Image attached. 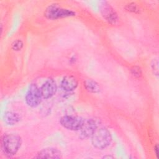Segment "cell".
Listing matches in <instances>:
<instances>
[{
    "instance_id": "obj_4",
    "label": "cell",
    "mask_w": 159,
    "mask_h": 159,
    "mask_svg": "<svg viewBox=\"0 0 159 159\" xmlns=\"http://www.w3.org/2000/svg\"><path fill=\"white\" fill-rule=\"evenodd\" d=\"M42 96L37 84H31L26 93L25 101L26 104L30 107H37L42 101Z\"/></svg>"
},
{
    "instance_id": "obj_13",
    "label": "cell",
    "mask_w": 159,
    "mask_h": 159,
    "mask_svg": "<svg viewBox=\"0 0 159 159\" xmlns=\"http://www.w3.org/2000/svg\"><path fill=\"white\" fill-rule=\"evenodd\" d=\"M23 47V42L21 40L17 39L12 43V48L15 51H19Z\"/></svg>"
},
{
    "instance_id": "obj_3",
    "label": "cell",
    "mask_w": 159,
    "mask_h": 159,
    "mask_svg": "<svg viewBox=\"0 0 159 159\" xmlns=\"http://www.w3.org/2000/svg\"><path fill=\"white\" fill-rule=\"evenodd\" d=\"M76 12L71 9H64L56 4H51L47 7L44 12V16L48 19H58L61 18L75 16Z\"/></svg>"
},
{
    "instance_id": "obj_2",
    "label": "cell",
    "mask_w": 159,
    "mask_h": 159,
    "mask_svg": "<svg viewBox=\"0 0 159 159\" xmlns=\"http://www.w3.org/2000/svg\"><path fill=\"white\" fill-rule=\"evenodd\" d=\"M111 142V134L106 127H98L91 136L92 145L98 149L102 150L107 148Z\"/></svg>"
},
{
    "instance_id": "obj_12",
    "label": "cell",
    "mask_w": 159,
    "mask_h": 159,
    "mask_svg": "<svg viewBox=\"0 0 159 159\" xmlns=\"http://www.w3.org/2000/svg\"><path fill=\"white\" fill-rule=\"evenodd\" d=\"M84 86L85 89L89 93H98L100 91V86L99 84L93 80H86L84 82Z\"/></svg>"
},
{
    "instance_id": "obj_11",
    "label": "cell",
    "mask_w": 159,
    "mask_h": 159,
    "mask_svg": "<svg viewBox=\"0 0 159 159\" xmlns=\"http://www.w3.org/2000/svg\"><path fill=\"white\" fill-rule=\"evenodd\" d=\"M3 119L4 122L8 125H14L17 124L20 120V116L19 114L12 112L7 111L4 114Z\"/></svg>"
},
{
    "instance_id": "obj_7",
    "label": "cell",
    "mask_w": 159,
    "mask_h": 159,
    "mask_svg": "<svg viewBox=\"0 0 159 159\" xmlns=\"http://www.w3.org/2000/svg\"><path fill=\"white\" fill-rule=\"evenodd\" d=\"M98 127V124L96 119L92 118L84 119L82 126L78 130L80 132V138L87 139L91 137Z\"/></svg>"
},
{
    "instance_id": "obj_14",
    "label": "cell",
    "mask_w": 159,
    "mask_h": 159,
    "mask_svg": "<svg viewBox=\"0 0 159 159\" xmlns=\"http://www.w3.org/2000/svg\"><path fill=\"white\" fill-rule=\"evenodd\" d=\"M152 71L153 73L158 76V61L157 59H153L151 65Z\"/></svg>"
},
{
    "instance_id": "obj_17",
    "label": "cell",
    "mask_w": 159,
    "mask_h": 159,
    "mask_svg": "<svg viewBox=\"0 0 159 159\" xmlns=\"http://www.w3.org/2000/svg\"><path fill=\"white\" fill-rule=\"evenodd\" d=\"M155 153H156V155L157 157H158V145H156L155 147Z\"/></svg>"
},
{
    "instance_id": "obj_6",
    "label": "cell",
    "mask_w": 159,
    "mask_h": 159,
    "mask_svg": "<svg viewBox=\"0 0 159 159\" xmlns=\"http://www.w3.org/2000/svg\"><path fill=\"white\" fill-rule=\"evenodd\" d=\"M100 11L102 17L112 25L118 22L119 17L114 8L107 2L102 1L100 6Z\"/></svg>"
},
{
    "instance_id": "obj_9",
    "label": "cell",
    "mask_w": 159,
    "mask_h": 159,
    "mask_svg": "<svg viewBox=\"0 0 159 159\" xmlns=\"http://www.w3.org/2000/svg\"><path fill=\"white\" fill-rule=\"evenodd\" d=\"M78 85V81L77 79L72 75L65 76L61 83V88L66 92H72L76 89Z\"/></svg>"
},
{
    "instance_id": "obj_10",
    "label": "cell",
    "mask_w": 159,
    "mask_h": 159,
    "mask_svg": "<svg viewBox=\"0 0 159 159\" xmlns=\"http://www.w3.org/2000/svg\"><path fill=\"white\" fill-rule=\"evenodd\" d=\"M61 152L55 148H45L40 150L35 158H60Z\"/></svg>"
},
{
    "instance_id": "obj_16",
    "label": "cell",
    "mask_w": 159,
    "mask_h": 159,
    "mask_svg": "<svg viewBox=\"0 0 159 159\" xmlns=\"http://www.w3.org/2000/svg\"><path fill=\"white\" fill-rule=\"evenodd\" d=\"M125 9L130 12H135V13L139 12V9H138L137 6H136V4L135 3H133V2L127 4Z\"/></svg>"
},
{
    "instance_id": "obj_5",
    "label": "cell",
    "mask_w": 159,
    "mask_h": 159,
    "mask_svg": "<svg viewBox=\"0 0 159 159\" xmlns=\"http://www.w3.org/2000/svg\"><path fill=\"white\" fill-rule=\"evenodd\" d=\"M84 119L82 117L71 115L64 116L60 119V123L63 127L72 131H78Z\"/></svg>"
},
{
    "instance_id": "obj_1",
    "label": "cell",
    "mask_w": 159,
    "mask_h": 159,
    "mask_svg": "<svg viewBox=\"0 0 159 159\" xmlns=\"http://www.w3.org/2000/svg\"><path fill=\"white\" fill-rule=\"evenodd\" d=\"M22 145L21 137L16 134L4 135L1 140V147L3 152L8 155H14Z\"/></svg>"
},
{
    "instance_id": "obj_15",
    "label": "cell",
    "mask_w": 159,
    "mask_h": 159,
    "mask_svg": "<svg viewBox=\"0 0 159 159\" xmlns=\"http://www.w3.org/2000/svg\"><path fill=\"white\" fill-rule=\"evenodd\" d=\"M131 73L135 77H140L142 76V70L139 66H134L131 69Z\"/></svg>"
},
{
    "instance_id": "obj_8",
    "label": "cell",
    "mask_w": 159,
    "mask_h": 159,
    "mask_svg": "<svg viewBox=\"0 0 159 159\" xmlns=\"http://www.w3.org/2000/svg\"><path fill=\"white\" fill-rule=\"evenodd\" d=\"M40 90L43 99H48L56 94L57 86L52 78H48L40 88Z\"/></svg>"
}]
</instances>
